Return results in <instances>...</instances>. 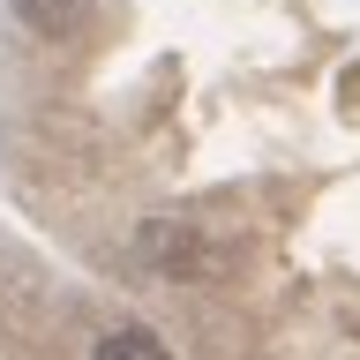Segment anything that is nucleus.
<instances>
[{
  "mask_svg": "<svg viewBox=\"0 0 360 360\" xmlns=\"http://www.w3.org/2000/svg\"><path fill=\"white\" fill-rule=\"evenodd\" d=\"M90 360H173V353H165L150 330H135V323H128V330H105V338H98Z\"/></svg>",
  "mask_w": 360,
  "mask_h": 360,
  "instance_id": "f257e3e1",
  "label": "nucleus"
},
{
  "mask_svg": "<svg viewBox=\"0 0 360 360\" xmlns=\"http://www.w3.org/2000/svg\"><path fill=\"white\" fill-rule=\"evenodd\" d=\"M15 22L38 30V38H60L68 22H75V0H15Z\"/></svg>",
  "mask_w": 360,
  "mask_h": 360,
  "instance_id": "f03ea898",
  "label": "nucleus"
}]
</instances>
